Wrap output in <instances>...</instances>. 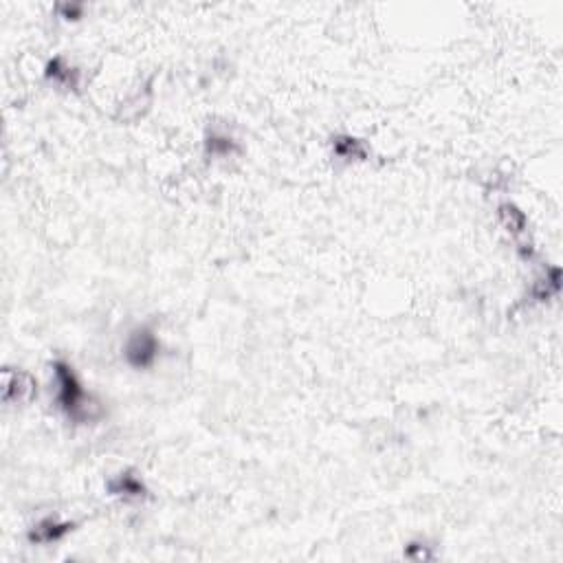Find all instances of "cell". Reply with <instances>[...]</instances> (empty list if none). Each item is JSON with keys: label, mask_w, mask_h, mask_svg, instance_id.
I'll use <instances>...</instances> for the list:
<instances>
[{"label": "cell", "mask_w": 563, "mask_h": 563, "mask_svg": "<svg viewBox=\"0 0 563 563\" xmlns=\"http://www.w3.org/2000/svg\"><path fill=\"white\" fill-rule=\"evenodd\" d=\"M53 368H55V378H58V401L62 405V410L73 420H91L95 405L91 403L86 405L91 396H86V392L79 385L73 368H68L62 361L55 363Z\"/></svg>", "instance_id": "obj_1"}, {"label": "cell", "mask_w": 563, "mask_h": 563, "mask_svg": "<svg viewBox=\"0 0 563 563\" xmlns=\"http://www.w3.org/2000/svg\"><path fill=\"white\" fill-rule=\"evenodd\" d=\"M159 341L148 328H139L130 334L128 344H125V359L132 368H148V365L157 359Z\"/></svg>", "instance_id": "obj_2"}, {"label": "cell", "mask_w": 563, "mask_h": 563, "mask_svg": "<svg viewBox=\"0 0 563 563\" xmlns=\"http://www.w3.org/2000/svg\"><path fill=\"white\" fill-rule=\"evenodd\" d=\"M73 528L70 524H60L55 522V519H45V522H40L33 532H31V541H38V543H51V541H58L62 539L64 534Z\"/></svg>", "instance_id": "obj_3"}, {"label": "cell", "mask_w": 563, "mask_h": 563, "mask_svg": "<svg viewBox=\"0 0 563 563\" xmlns=\"http://www.w3.org/2000/svg\"><path fill=\"white\" fill-rule=\"evenodd\" d=\"M110 491L117 493V495H125V498H141L146 493L144 484H141L137 477L130 475V473H121L117 480H112Z\"/></svg>", "instance_id": "obj_4"}, {"label": "cell", "mask_w": 563, "mask_h": 563, "mask_svg": "<svg viewBox=\"0 0 563 563\" xmlns=\"http://www.w3.org/2000/svg\"><path fill=\"white\" fill-rule=\"evenodd\" d=\"M334 152L339 154L344 159H363L365 157V150L363 146L359 144L357 139H350V137H339L334 141Z\"/></svg>", "instance_id": "obj_5"}, {"label": "cell", "mask_w": 563, "mask_h": 563, "mask_svg": "<svg viewBox=\"0 0 563 563\" xmlns=\"http://www.w3.org/2000/svg\"><path fill=\"white\" fill-rule=\"evenodd\" d=\"M502 218L506 220V224H509V227H511L513 231H519V229L524 227V222H526V218H524L522 211H517V209L511 207V205H504V207H502Z\"/></svg>", "instance_id": "obj_6"}, {"label": "cell", "mask_w": 563, "mask_h": 563, "mask_svg": "<svg viewBox=\"0 0 563 563\" xmlns=\"http://www.w3.org/2000/svg\"><path fill=\"white\" fill-rule=\"evenodd\" d=\"M207 148L211 154H222V157H227V154H231V150H233V141L227 137H211L207 141Z\"/></svg>", "instance_id": "obj_7"}]
</instances>
